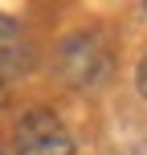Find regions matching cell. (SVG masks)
Wrapping results in <instances>:
<instances>
[{"instance_id":"cell-1","label":"cell","mask_w":147,"mask_h":155,"mask_svg":"<svg viewBox=\"0 0 147 155\" xmlns=\"http://www.w3.org/2000/svg\"><path fill=\"white\" fill-rule=\"evenodd\" d=\"M16 155H74V139L49 110H29L16 127Z\"/></svg>"},{"instance_id":"cell-2","label":"cell","mask_w":147,"mask_h":155,"mask_svg":"<svg viewBox=\"0 0 147 155\" xmlns=\"http://www.w3.org/2000/svg\"><path fill=\"white\" fill-rule=\"evenodd\" d=\"M106 65H110V57H106V49L98 45V37H74V41H65L62 53H57V74L70 86H94L106 74Z\"/></svg>"},{"instance_id":"cell-3","label":"cell","mask_w":147,"mask_h":155,"mask_svg":"<svg viewBox=\"0 0 147 155\" xmlns=\"http://www.w3.org/2000/svg\"><path fill=\"white\" fill-rule=\"evenodd\" d=\"M33 70V45L21 33V25L0 12V78H21Z\"/></svg>"},{"instance_id":"cell-4","label":"cell","mask_w":147,"mask_h":155,"mask_svg":"<svg viewBox=\"0 0 147 155\" xmlns=\"http://www.w3.org/2000/svg\"><path fill=\"white\" fill-rule=\"evenodd\" d=\"M135 82H139V94L147 98V53H143V61H139V74H135Z\"/></svg>"}]
</instances>
